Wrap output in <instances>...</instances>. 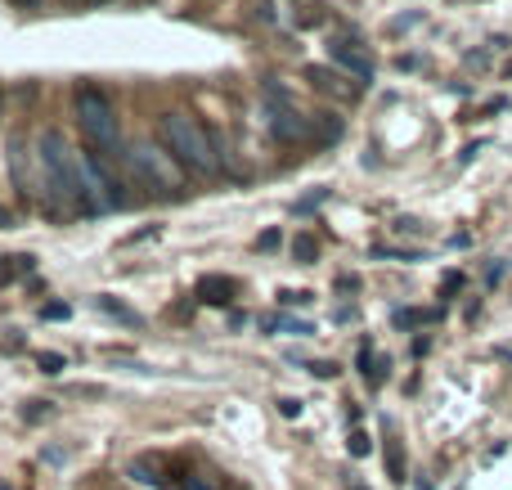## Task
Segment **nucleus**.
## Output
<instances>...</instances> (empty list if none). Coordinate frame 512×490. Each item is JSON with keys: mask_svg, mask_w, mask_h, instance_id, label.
<instances>
[{"mask_svg": "<svg viewBox=\"0 0 512 490\" xmlns=\"http://www.w3.org/2000/svg\"><path fill=\"white\" fill-rule=\"evenodd\" d=\"M41 176H45V189L59 198V207H68V212H90L86 171H81L77 153L68 149L63 131H45L41 135Z\"/></svg>", "mask_w": 512, "mask_h": 490, "instance_id": "f257e3e1", "label": "nucleus"}, {"mask_svg": "<svg viewBox=\"0 0 512 490\" xmlns=\"http://www.w3.org/2000/svg\"><path fill=\"white\" fill-rule=\"evenodd\" d=\"M158 131H162V144L171 149V158H176L185 171H194V176H216V171H221L212 135H207L189 113H162Z\"/></svg>", "mask_w": 512, "mask_h": 490, "instance_id": "f03ea898", "label": "nucleus"}, {"mask_svg": "<svg viewBox=\"0 0 512 490\" xmlns=\"http://www.w3.org/2000/svg\"><path fill=\"white\" fill-rule=\"evenodd\" d=\"M72 108H77V126H81V135L90 140V149H95V153H113L122 135H117V117H113V104H108L104 90H99V86H77Z\"/></svg>", "mask_w": 512, "mask_h": 490, "instance_id": "7ed1b4c3", "label": "nucleus"}, {"mask_svg": "<svg viewBox=\"0 0 512 490\" xmlns=\"http://www.w3.org/2000/svg\"><path fill=\"white\" fill-rule=\"evenodd\" d=\"M131 167L153 194H180L185 189V176H180V162L171 158L167 144H153V140H135L131 144Z\"/></svg>", "mask_w": 512, "mask_h": 490, "instance_id": "20e7f679", "label": "nucleus"}, {"mask_svg": "<svg viewBox=\"0 0 512 490\" xmlns=\"http://www.w3.org/2000/svg\"><path fill=\"white\" fill-rule=\"evenodd\" d=\"M265 99H270V117H265V122H270V135L279 144H310V117L306 113H297V108H292V99L283 95V90H265Z\"/></svg>", "mask_w": 512, "mask_h": 490, "instance_id": "39448f33", "label": "nucleus"}, {"mask_svg": "<svg viewBox=\"0 0 512 490\" xmlns=\"http://www.w3.org/2000/svg\"><path fill=\"white\" fill-rule=\"evenodd\" d=\"M328 54H333L337 68H346L355 81H373V54L364 50L360 41H346V36H333V41H328Z\"/></svg>", "mask_w": 512, "mask_h": 490, "instance_id": "423d86ee", "label": "nucleus"}, {"mask_svg": "<svg viewBox=\"0 0 512 490\" xmlns=\"http://www.w3.org/2000/svg\"><path fill=\"white\" fill-rule=\"evenodd\" d=\"M234 297H239V279H230V275H207V279H198V302H207V306H230Z\"/></svg>", "mask_w": 512, "mask_h": 490, "instance_id": "0eeeda50", "label": "nucleus"}, {"mask_svg": "<svg viewBox=\"0 0 512 490\" xmlns=\"http://www.w3.org/2000/svg\"><path fill=\"white\" fill-rule=\"evenodd\" d=\"M306 81L315 90H324V95H337V99H355V95H360V86H337V77L328 68H306Z\"/></svg>", "mask_w": 512, "mask_h": 490, "instance_id": "6e6552de", "label": "nucleus"}, {"mask_svg": "<svg viewBox=\"0 0 512 490\" xmlns=\"http://www.w3.org/2000/svg\"><path fill=\"white\" fill-rule=\"evenodd\" d=\"M95 311H104V315H113V320L131 324V329H140V315H135L131 306H126L122 297H113V293H99V297H95Z\"/></svg>", "mask_w": 512, "mask_h": 490, "instance_id": "1a4fd4ad", "label": "nucleus"}, {"mask_svg": "<svg viewBox=\"0 0 512 490\" xmlns=\"http://www.w3.org/2000/svg\"><path fill=\"white\" fill-rule=\"evenodd\" d=\"M131 482H144V486H158L162 482V459L158 455H140V459H131Z\"/></svg>", "mask_w": 512, "mask_h": 490, "instance_id": "9d476101", "label": "nucleus"}, {"mask_svg": "<svg viewBox=\"0 0 512 490\" xmlns=\"http://www.w3.org/2000/svg\"><path fill=\"white\" fill-rule=\"evenodd\" d=\"M342 135V122L333 113H315L310 117V144H333Z\"/></svg>", "mask_w": 512, "mask_h": 490, "instance_id": "9b49d317", "label": "nucleus"}, {"mask_svg": "<svg viewBox=\"0 0 512 490\" xmlns=\"http://www.w3.org/2000/svg\"><path fill=\"white\" fill-rule=\"evenodd\" d=\"M261 329L265 333H292V338H310V333H315V324H301V320H261Z\"/></svg>", "mask_w": 512, "mask_h": 490, "instance_id": "f8f14e48", "label": "nucleus"}, {"mask_svg": "<svg viewBox=\"0 0 512 490\" xmlns=\"http://www.w3.org/2000/svg\"><path fill=\"white\" fill-rule=\"evenodd\" d=\"M292 257H297L301 266H310V261L319 257V243L310 239V234H297V239H292Z\"/></svg>", "mask_w": 512, "mask_h": 490, "instance_id": "ddd939ff", "label": "nucleus"}, {"mask_svg": "<svg viewBox=\"0 0 512 490\" xmlns=\"http://www.w3.org/2000/svg\"><path fill=\"white\" fill-rule=\"evenodd\" d=\"M387 468L396 482H405V450H400V441H387Z\"/></svg>", "mask_w": 512, "mask_h": 490, "instance_id": "4468645a", "label": "nucleus"}, {"mask_svg": "<svg viewBox=\"0 0 512 490\" xmlns=\"http://www.w3.org/2000/svg\"><path fill=\"white\" fill-rule=\"evenodd\" d=\"M441 311H396V324L400 329H414V324H432Z\"/></svg>", "mask_w": 512, "mask_h": 490, "instance_id": "2eb2a0df", "label": "nucleus"}, {"mask_svg": "<svg viewBox=\"0 0 512 490\" xmlns=\"http://www.w3.org/2000/svg\"><path fill=\"white\" fill-rule=\"evenodd\" d=\"M54 414V405L50 401H32V405H23V423H45Z\"/></svg>", "mask_w": 512, "mask_h": 490, "instance_id": "dca6fc26", "label": "nucleus"}, {"mask_svg": "<svg viewBox=\"0 0 512 490\" xmlns=\"http://www.w3.org/2000/svg\"><path fill=\"white\" fill-rule=\"evenodd\" d=\"M346 450H351L355 459H364V455H369V450H373L369 432H364V428H355V432H351V441H346Z\"/></svg>", "mask_w": 512, "mask_h": 490, "instance_id": "f3484780", "label": "nucleus"}, {"mask_svg": "<svg viewBox=\"0 0 512 490\" xmlns=\"http://www.w3.org/2000/svg\"><path fill=\"white\" fill-rule=\"evenodd\" d=\"M36 365H41L45 374H63V369H68V360H63L59 351H41V356H36Z\"/></svg>", "mask_w": 512, "mask_h": 490, "instance_id": "a211bd4d", "label": "nucleus"}, {"mask_svg": "<svg viewBox=\"0 0 512 490\" xmlns=\"http://www.w3.org/2000/svg\"><path fill=\"white\" fill-rule=\"evenodd\" d=\"M176 490H221V486H216V477H185Z\"/></svg>", "mask_w": 512, "mask_h": 490, "instance_id": "6ab92c4d", "label": "nucleus"}, {"mask_svg": "<svg viewBox=\"0 0 512 490\" xmlns=\"http://www.w3.org/2000/svg\"><path fill=\"white\" fill-rule=\"evenodd\" d=\"M279 243H283V234H279V230H265V234H256V248H261V252H274V248H279Z\"/></svg>", "mask_w": 512, "mask_h": 490, "instance_id": "aec40b11", "label": "nucleus"}, {"mask_svg": "<svg viewBox=\"0 0 512 490\" xmlns=\"http://www.w3.org/2000/svg\"><path fill=\"white\" fill-rule=\"evenodd\" d=\"M310 374H315V378H337V365H333V360H310Z\"/></svg>", "mask_w": 512, "mask_h": 490, "instance_id": "412c9836", "label": "nucleus"}, {"mask_svg": "<svg viewBox=\"0 0 512 490\" xmlns=\"http://www.w3.org/2000/svg\"><path fill=\"white\" fill-rule=\"evenodd\" d=\"M279 302H283V306H306V302H310V293H301V288H283Z\"/></svg>", "mask_w": 512, "mask_h": 490, "instance_id": "4be33fe9", "label": "nucleus"}, {"mask_svg": "<svg viewBox=\"0 0 512 490\" xmlns=\"http://www.w3.org/2000/svg\"><path fill=\"white\" fill-rule=\"evenodd\" d=\"M68 306H63V302H50V306H41V320H68Z\"/></svg>", "mask_w": 512, "mask_h": 490, "instance_id": "5701e85b", "label": "nucleus"}, {"mask_svg": "<svg viewBox=\"0 0 512 490\" xmlns=\"http://www.w3.org/2000/svg\"><path fill=\"white\" fill-rule=\"evenodd\" d=\"M279 414H283V419H301V401H297V396H283Z\"/></svg>", "mask_w": 512, "mask_h": 490, "instance_id": "b1692460", "label": "nucleus"}, {"mask_svg": "<svg viewBox=\"0 0 512 490\" xmlns=\"http://www.w3.org/2000/svg\"><path fill=\"white\" fill-rule=\"evenodd\" d=\"M5 225H9V212H5V207H0V230H5Z\"/></svg>", "mask_w": 512, "mask_h": 490, "instance_id": "393cba45", "label": "nucleus"}, {"mask_svg": "<svg viewBox=\"0 0 512 490\" xmlns=\"http://www.w3.org/2000/svg\"><path fill=\"white\" fill-rule=\"evenodd\" d=\"M18 5H41V0H18Z\"/></svg>", "mask_w": 512, "mask_h": 490, "instance_id": "a878e982", "label": "nucleus"}, {"mask_svg": "<svg viewBox=\"0 0 512 490\" xmlns=\"http://www.w3.org/2000/svg\"><path fill=\"white\" fill-rule=\"evenodd\" d=\"M351 490H369V486H364V482H355V486H351Z\"/></svg>", "mask_w": 512, "mask_h": 490, "instance_id": "bb28decb", "label": "nucleus"}]
</instances>
